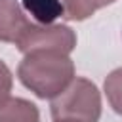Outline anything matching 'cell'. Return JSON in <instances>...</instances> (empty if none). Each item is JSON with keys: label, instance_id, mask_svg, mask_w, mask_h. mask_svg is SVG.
<instances>
[{"label": "cell", "instance_id": "6da1fadb", "mask_svg": "<svg viewBox=\"0 0 122 122\" xmlns=\"http://www.w3.org/2000/svg\"><path fill=\"white\" fill-rule=\"evenodd\" d=\"M17 76L36 97L53 99L74 80V63L59 50H32L19 63Z\"/></svg>", "mask_w": 122, "mask_h": 122}, {"label": "cell", "instance_id": "3957f363", "mask_svg": "<svg viewBox=\"0 0 122 122\" xmlns=\"http://www.w3.org/2000/svg\"><path fill=\"white\" fill-rule=\"evenodd\" d=\"M15 46L21 53H29L32 50H44V48L71 53L76 48V32L71 27L59 23H51V25L30 23Z\"/></svg>", "mask_w": 122, "mask_h": 122}, {"label": "cell", "instance_id": "ba28073f", "mask_svg": "<svg viewBox=\"0 0 122 122\" xmlns=\"http://www.w3.org/2000/svg\"><path fill=\"white\" fill-rule=\"evenodd\" d=\"M103 90H105L107 101L112 107V111L122 116V67L114 69L107 74V78L103 82Z\"/></svg>", "mask_w": 122, "mask_h": 122}, {"label": "cell", "instance_id": "30bf717a", "mask_svg": "<svg viewBox=\"0 0 122 122\" xmlns=\"http://www.w3.org/2000/svg\"><path fill=\"white\" fill-rule=\"evenodd\" d=\"M53 122H76V120H53Z\"/></svg>", "mask_w": 122, "mask_h": 122}, {"label": "cell", "instance_id": "277c9868", "mask_svg": "<svg viewBox=\"0 0 122 122\" xmlns=\"http://www.w3.org/2000/svg\"><path fill=\"white\" fill-rule=\"evenodd\" d=\"M30 23L17 0H0V42L17 44Z\"/></svg>", "mask_w": 122, "mask_h": 122}, {"label": "cell", "instance_id": "5b68a950", "mask_svg": "<svg viewBox=\"0 0 122 122\" xmlns=\"http://www.w3.org/2000/svg\"><path fill=\"white\" fill-rule=\"evenodd\" d=\"M0 122H40V111L29 99L8 97L0 105Z\"/></svg>", "mask_w": 122, "mask_h": 122}, {"label": "cell", "instance_id": "8992f818", "mask_svg": "<svg viewBox=\"0 0 122 122\" xmlns=\"http://www.w3.org/2000/svg\"><path fill=\"white\" fill-rule=\"evenodd\" d=\"M21 4L23 10L40 25H51L55 19L65 17L63 0H21Z\"/></svg>", "mask_w": 122, "mask_h": 122}, {"label": "cell", "instance_id": "52a82bcc", "mask_svg": "<svg viewBox=\"0 0 122 122\" xmlns=\"http://www.w3.org/2000/svg\"><path fill=\"white\" fill-rule=\"evenodd\" d=\"M116 0H63L65 19L69 21H84L92 17L97 10L112 4Z\"/></svg>", "mask_w": 122, "mask_h": 122}, {"label": "cell", "instance_id": "9c48e42d", "mask_svg": "<svg viewBox=\"0 0 122 122\" xmlns=\"http://www.w3.org/2000/svg\"><path fill=\"white\" fill-rule=\"evenodd\" d=\"M11 86H13V74H11L10 67L0 59V105L10 97Z\"/></svg>", "mask_w": 122, "mask_h": 122}, {"label": "cell", "instance_id": "7a4b0ae2", "mask_svg": "<svg viewBox=\"0 0 122 122\" xmlns=\"http://www.w3.org/2000/svg\"><path fill=\"white\" fill-rule=\"evenodd\" d=\"M53 120H76V122H99L101 118V93L97 86L82 76L74 80L51 99Z\"/></svg>", "mask_w": 122, "mask_h": 122}]
</instances>
